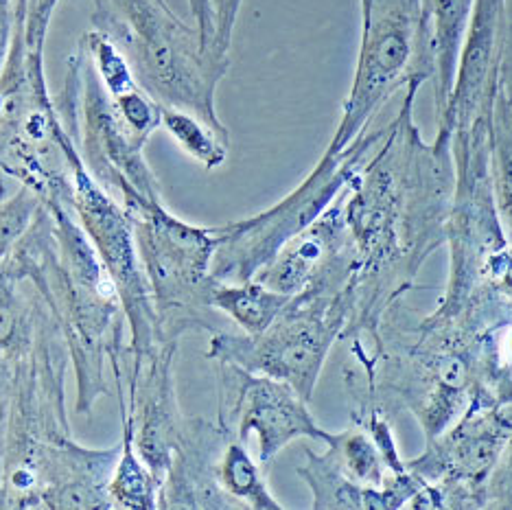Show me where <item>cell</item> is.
<instances>
[{
  "label": "cell",
  "instance_id": "cell-27",
  "mask_svg": "<svg viewBox=\"0 0 512 510\" xmlns=\"http://www.w3.org/2000/svg\"><path fill=\"white\" fill-rule=\"evenodd\" d=\"M480 510H512V440L484 480Z\"/></svg>",
  "mask_w": 512,
  "mask_h": 510
},
{
  "label": "cell",
  "instance_id": "cell-23",
  "mask_svg": "<svg viewBox=\"0 0 512 510\" xmlns=\"http://www.w3.org/2000/svg\"><path fill=\"white\" fill-rule=\"evenodd\" d=\"M491 169L497 211L512 243V101L497 90L491 117Z\"/></svg>",
  "mask_w": 512,
  "mask_h": 510
},
{
  "label": "cell",
  "instance_id": "cell-20",
  "mask_svg": "<svg viewBox=\"0 0 512 510\" xmlns=\"http://www.w3.org/2000/svg\"><path fill=\"white\" fill-rule=\"evenodd\" d=\"M119 390V408H121V456L116 462V469L110 480V497L114 508L125 510H156L160 482L151 469L145 465L136 449V432H134V401L127 397V392Z\"/></svg>",
  "mask_w": 512,
  "mask_h": 510
},
{
  "label": "cell",
  "instance_id": "cell-8",
  "mask_svg": "<svg viewBox=\"0 0 512 510\" xmlns=\"http://www.w3.org/2000/svg\"><path fill=\"white\" fill-rule=\"evenodd\" d=\"M383 130H368L340 154H322L298 187L267 211L217 226L213 276L221 283H246L270 263L289 239L327 211L381 141Z\"/></svg>",
  "mask_w": 512,
  "mask_h": 510
},
{
  "label": "cell",
  "instance_id": "cell-11",
  "mask_svg": "<svg viewBox=\"0 0 512 510\" xmlns=\"http://www.w3.org/2000/svg\"><path fill=\"white\" fill-rule=\"evenodd\" d=\"M219 410L217 421L248 443L259 440V465L270 471L281 451L298 438L324 443L329 432L313 419L309 401L285 384L265 375H254L232 364H217Z\"/></svg>",
  "mask_w": 512,
  "mask_h": 510
},
{
  "label": "cell",
  "instance_id": "cell-18",
  "mask_svg": "<svg viewBox=\"0 0 512 510\" xmlns=\"http://www.w3.org/2000/svg\"><path fill=\"white\" fill-rule=\"evenodd\" d=\"M324 456L346 480L362 489L381 491L405 471V460L388 456L366 425L351 421V427L324 440Z\"/></svg>",
  "mask_w": 512,
  "mask_h": 510
},
{
  "label": "cell",
  "instance_id": "cell-6",
  "mask_svg": "<svg viewBox=\"0 0 512 510\" xmlns=\"http://www.w3.org/2000/svg\"><path fill=\"white\" fill-rule=\"evenodd\" d=\"M351 320L348 292L337 296L298 294L289 298L283 314L261 333L215 331L206 357L215 364H232L248 373L265 375L292 386L311 401L324 362Z\"/></svg>",
  "mask_w": 512,
  "mask_h": 510
},
{
  "label": "cell",
  "instance_id": "cell-1",
  "mask_svg": "<svg viewBox=\"0 0 512 510\" xmlns=\"http://www.w3.org/2000/svg\"><path fill=\"white\" fill-rule=\"evenodd\" d=\"M421 86L418 79L405 86L399 114L342 191L357 254L344 342L375 331L394 300L416 285L423 263L447 243L456 165L451 138L436 134L427 143L414 121Z\"/></svg>",
  "mask_w": 512,
  "mask_h": 510
},
{
  "label": "cell",
  "instance_id": "cell-10",
  "mask_svg": "<svg viewBox=\"0 0 512 510\" xmlns=\"http://www.w3.org/2000/svg\"><path fill=\"white\" fill-rule=\"evenodd\" d=\"M512 440V401L467 410L449 430L405 462L425 486L410 510H480L482 486Z\"/></svg>",
  "mask_w": 512,
  "mask_h": 510
},
{
  "label": "cell",
  "instance_id": "cell-19",
  "mask_svg": "<svg viewBox=\"0 0 512 510\" xmlns=\"http://www.w3.org/2000/svg\"><path fill=\"white\" fill-rule=\"evenodd\" d=\"M46 303L11 259L0 261V357L25 355L40 329Z\"/></svg>",
  "mask_w": 512,
  "mask_h": 510
},
{
  "label": "cell",
  "instance_id": "cell-5",
  "mask_svg": "<svg viewBox=\"0 0 512 510\" xmlns=\"http://www.w3.org/2000/svg\"><path fill=\"white\" fill-rule=\"evenodd\" d=\"M132 219L134 239L154 300L162 344L191 331H221L213 305L217 228L193 226L167 211L162 200Z\"/></svg>",
  "mask_w": 512,
  "mask_h": 510
},
{
  "label": "cell",
  "instance_id": "cell-7",
  "mask_svg": "<svg viewBox=\"0 0 512 510\" xmlns=\"http://www.w3.org/2000/svg\"><path fill=\"white\" fill-rule=\"evenodd\" d=\"M434 79L421 0H362V44L342 121L324 154H340L370 130L379 110L410 81Z\"/></svg>",
  "mask_w": 512,
  "mask_h": 510
},
{
  "label": "cell",
  "instance_id": "cell-28",
  "mask_svg": "<svg viewBox=\"0 0 512 510\" xmlns=\"http://www.w3.org/2000/svg\"><path fill=\"white\" fill-rule=\"evenodd\" d=\"M215 3V53L228 57L232 29H235L241 0H213Z\"/></svg>",
  "mask_w": 512,
  "mask_h": 510
},
{
  "label": "cell",
  "instance_id": "cell-30",
  "mask_svg": "<svg viewBox=\"0 0 512 510\" xmlns=\"http://www.w3.org/2000/svg\"><path fill=\"white\" fill-rule=\"evenodd\" d=\"M499 90L512 101V22L506 27L502 64H499Z\"/></svg>",
  "mask_w": 512,
  "mask_h": 510
},
{
  "label": "cell",
  "instance_id": "cell-4",
  "mask_svg": "<svg viewBox=\"0 0 512 510\" xmlns=\"http://www.w3.org/2000/svg\"><path fill=\"white\" fill-rule=\"evenodd\" d=\"M103 25V33L130 55L151 99L162 108L191 112L228 136L215 110V90L228 60L204 49L200 31L186 27L162 0H116V11L103 14Z\"/></svg>",
  "mask_w": 512,
  "mask_h": 510
},
{
  "label": "cell",
  "instance_id": "cell-22",
  "mask_svg": "<svg viewBox=\"0 0 512 510\" xmlns=\"http://www.w3.org/2000/svg\"><path fill=\"white\" fill-rule=\"evenodd\" d=\"M265 469L252 460L246 443L230 438L219 458V484L246 510H283L265 482Z\"/></svg>",
  "mask_w": 512,
  "mask_h": 510
},
{
  "label": "cell",
  "instance_id": "cell-14",
  "mask_svg": "<svg viewBox=\"0 0 512 510\" xmlns=\"http://www.w3.org/2000/svg\"><path fill=\"white\" fill-rule=\"evenodd\" d=\"M508 22L506 0H475L460 51L456 84L445 112L436 119V134L451 138L456 130L493 117Z\"/></svg>",
  "mask_w": 512,
  "mask_h": 510
},
{
  "label": "cell",
  "instance_id": "cell-3",
  "mask_svg": "<svg viewBox=\"0 0 512 510\" xmlns=\"http://www.w3.org/2000/svg\"><path fill=\"white\" fill-rule=\"evenodd\" d=\"M9 259L49 307L73 362L75 410L90 416L95 403L108 394L103 362L127 327L108 268L73 206L60 200L40 206Z\"/></svg>",
  "mask_w": 512,
  "mask_h": 510
},
{
  "label": "cell",
  "instance_id": "cell-26",
  "mask_svg": "<svg viewBox=\"0 0 512 510\" xmlns=\"http://www.w3.org/2000/svg\"><path fill=\"white\" fill-rule=\"evenodd\" d=\"M88 49L95 57L97 71L103 79V86H106L108 95L121 97L125 92L136 88V81L132 75V68L127 64L123 51L119 44L110 40L106 33H90L88 36Z\"/></svg>",
  "mask_w": 512,
  "mask_h": 510
},
{
  "label": "cell",
  "instance_id": "cell-13",
  "mask_svg": "<svg viewBox=\"0 0 512 510\" xmlns=\"http://www.w3.org/2000/svg\"><path fill=\"white\" fill-rule=\"evenodd\" d=\"M355 268V243L340 193L316 222L289 239L254 278L285 296H337L348 292Z\"/></svg>",
  "mask_w": 512,
  "mask_h": 510
},
{
  "label": "cell",
  "instance_id": "cell-15",
  "mask_svg": "<svg viewBox=\"0 0 512 510\" xmlns=\"http://www.w3.org/2000/svg\"><path fill=\"white\" fill-rule=\"evenodd\" d=\"M230 438H237L219 421L186 416L173 447V458L160 484L162 510H246L221 489L219 458Z\"/></svg>",
  "mask_w": 512,
  "mask_h": 510
},
{
  "label": "cell",
  "instance_id": "cell-17",
  "mask_svg": "<svg viewBox=\"0 0 512 510\" xmlns=\"http://www.w3.org/2000/svg\"><path fill=\"white\" fill-rule=\"evenodd\" d=\"M475 0H421L423 33L434 64L436 119L445 112L456 84L460 51L467 36Z\"/></svg>",
  "mask_w": 512,
  "mask_h": 510
},
{
  "label": "cell",
  "instance_id": "cell-9",
  "mask_svg": "<svg viewBox=\"0 0 512 510\" xmlns=\"http://www.w3.org/2000/svg\"><path fill=\"white\" fill-rule=\"evenodd\" d=\"M62 149L71 169L73 211L119 292L127 329H130L132 366L138 368L154 357L162 342L154 300H151L147 276L138 257L132 219L92 178L84 156L77 152L68 132L62 136Z\"/></svg>",
  "mask_w": 512,
  "mask_h": 510
},
{
  "label": "cell",
  "instance_id": "cell-25",
  "mask_svg": "<svg viewBox=\"0 0 512 510\" xmlns=\"http://www.w3.org/2000/svg\"><path fill=\"white\" fill-rule=\"evenodd\" d=\"M40 206V197L27 187H20L11 197H3L0 187V261L7 259L18 241L25 237Z\"/></svg>",
  "mask_w": 512,
  "mask_h": 510
},
{
  "label": "cell",
  "instance_id": "cell-21",
  "mask_svg": "<svg viewBox=\"0 0 512 510\" xmlns=\"http://www.w3.org/2000/svg\"><path fill=\"white\" fill-rule=\"evenodd\" d=\"M289 298L276 289L256 281L246 283H217L213 305L219 314L237 322L243 333H261L283 314Z\"/></svg>",
  "mask_w": 512,
  "mask_h": 510
},
{
  "label": "cell",
  "instance_id": "cell-12",
  "mask_svg": "<svg viewBox=\"0 0 512 510\" xmlns=\"http://www.w3.org/2000/svg\"><path fill=\"white\" fill-rule=\"evenodd\" d=\"M81 92L86 167L127 217H136L147 204L162 200L158 180L143 156L145 141L127 130L90 66L81 79Z\"/></svg>",
  "mask_w": 512,
  "mask_h": 510
},
{
  "label": "cell",
  "instance_id": "cell-16",
  "mask_svg": "<svg viewBox=\"0 0 512 510\" xmlns=\"http://www.w3.org/2000/svg\"><path fill=\"white\" fill-rule=\"evenodd\" d=\"M296 473L309 486L313 510H403L410 508L425 486L405 467L386 489H362L346 480L324 456V451L316 454L313 449H305V462Z\"/></svg>",
  "mask_w": 512,
  "mask_h": 510
},
{
  "label": "cell",
  "instance_id": "cell-24",
  "mask_svg": "<svg viewBox=\"0 0 512 510\" xmlns=\"http://www.w3.org/2000/svg\"><path fill=\"white\" fill-rule=\"evenodd\" d=\"M162 125L176 138L184 152L200 162L204 169L213 171L226 162L230 138L219 134L215 127L195 114L178 108H162Z\"/></svg>",
  "mask_w": 512,
  "mask_h": 510
},
{
  "label": "cell",
  "instance_id": "cell-2",
  "mask_svg": "<svg viewBox=\"0 0 512 510\" xmlns=\"http://www.w3.org/2000/svg\"><path fill=\"white\" fill-rule=\"evenodd\" d=\"M344 386L353 414L410 412L425 440L469 410L480 381L484 335L394 300L377 329L348 338Z\"/></svg>",
  "mask_w": 512,
  "mask_h": 510
},
{
  "label": "cell",
  "instance_id": "cell-29",
  "mask_svg": "<svg viewBox=\"0 0 512 510\" xmlns=\"http://www.w3.org/2000/svg\"><path fill=\"white\" fill-rule=\"evenodd\" d=\"M11 379H14V364H11L9 357H0V451H3L5 430H7Z\"/></svg>",
  "mask_w": 512,
  "mask_h": 510
}]
</instances>
